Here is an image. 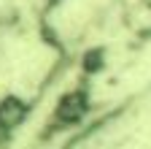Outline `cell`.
Instances as JSON below:
<instances>
[{"instance_id": "cell-1", "label": "cell", "mask_w": 151, "mask_h": 149, "mask_svg": "<svg viewBox=\"0 0 151 149\" xmlns=\"http://www.w3.org/2000/svg\"><path fill=\"white\" fill-rule=\"evenodd\" d=\"M86 108H89L86 95L76 89V92H70V95H65L60 100V106H57V119H60L62 125H76V122L84 119Z\"/></svg>"}, {"instance_id": "cell-2", "label": "cell", "mask_w": 151, "mask_h": 149, "mask_svg": "<svg viewBox=\"0 0 151 149\" xmlns=\"http://www.w3.org/2000/svg\"><path fill=\"white\" fill-rule=\"evenodd\" d=\"M27 106L19 98H6L0 100V127H16L19 122L24 119Z\"/></svg>"}]
</instances>
